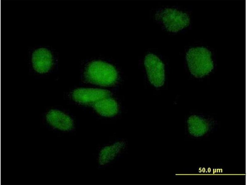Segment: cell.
<instances>
[{"label": "cell", "instance_id": "6da1fadb", "mask_svg": "<svg viewBox=\"0 0 247 185\" xmlns=\"http://www.w3.org/2000/svg\"><path fill=\"white\" fill-rule=\"evenodd\" d=\"M89 82L102 86H109L117 81L118 73L112 65L100 60L93 61L88 64L85 73Z\"/></svg>", "mask_w": 247, "mask_h": 185}, {"label": "cell", "instance_id": "277c9868", "mask_svg": "<svg viewBox=\"0 0 247 185\" xmlns=\"http://www.w3.org/2000/svg\"><path fill=\"white\" fill-rule=\"evenodd\" d=\"M144 65L151 83L156 87L162 86L165 80L164 65L156 55L149 53L145 56Z\"/></svg>", "mask_w": 247, "mask_h": 185}, {"label": "cell", "instance_id": "52a82bcc", "mask_svg": "<svg viewBox=\"0 0 247 185\" xmlns=\"http://www.w3.org/2000/svg\"><path fill=\"white\" fill-rule=\"evenodd\" d=\"M48 123L53 128L63 131L71 130L73 122L68 115L57 110L52 109L48 112L46 116Z\"/></svg>", "mask_w": 247, "mask_h": 185}, {"label": "cell", "instance_id": "5b68a950", "mask_svg": "<svg viewBox=\"0 0 247 185\" xmlns=\"http://www.w3.org/2000/svg\"><path fill=\"white\" fill-rule=\"evenodd\" d=\"M110 93L106 90L91 88H81L74 90L72 97L76 101L82 104H93L100 99L109 97Z\"/></svg>", "mask_w": 247, "mask_h": 185}, {"label": "cell", "instance_id": "7a4b0ae2", "mask_svg": "<svg viewBox=\"0 0 247 185\" xmlns=\"http://www.w3.org/2000/svg\"><path fill=\"white\" fill-rule=\"evenodd\" d=\"M211 52L203 47L190 49L186 58L189 70L196 77H201L209 73L213 68Z\"/></svg>", "mask_w": 247, "mask_h": 185}, {"label": "cell", "instance_id": "ba28073f", "mask_svg": "<svg viewBox=\"0 0 247 185\" xmlns=\"http://www.w3.org/2000/svg\"><path fill=\"white\" fill-rule=\"evenodd\" d=\"M93 108L100 115L111 117L115 115L118 111L117 102L109 97L100 99L93 104Z\"/></svg>", "mask_w": 247, "mask_h": 185}, {"label": "cell", "instance_id": "3957f363", "mask_svg": "<svg viewBox=\"0 0 247 185\" xmlns=\"http://www.w3.org/2000/svg\"><path fill=\"white\" fill-rule=\"evenodd\" d=\"M155 17L168 31L172 32H177L187 27L190 21L186 13L171 8H166L158 12Z\"/></svg>", "mask_w": 247, "mask_h": 185}, {"label": "cell", "instance_id": "9c48e42d", "mask_svg": "<svg viewBox=\"0 0 247 185\" xmlns=\"http://www.w3.org/2000/svg\"><path fill=\"white\" fill-rule=\"evenodd\" d=\"M124 146V144L123 142H118L104 148L99 154V161L100 163L104 165L113 160L119 154Z\"/></svg>", "mask_w": 247, "mask_h": 185}, {"label": "cell", "instance_id": "8992f818", "mask_svg": "<svg viewBox=\"0 0 247 185\" xmlns=\"http://www.w3.org/2000/svg\"><path fill=\"white\" fill-rule=\"evenodd\" d=\"M34 69L40 73L48 72L53 64V59L51 52L45 48H40L33 52L31 58Z\"/></svg>", "mask_w": 247, "mask_h": 185}]
</instances>
